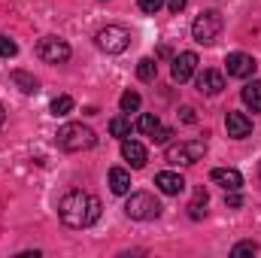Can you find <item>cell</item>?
<instances>
[{"label": "cell", "instance_id": "6da1fadb", "mask_svg": "<svg viewBox=\"0 0 261 258\" xmlns=\"http://www.w3.org/2000/svg\"><path fill=\"white\" fill-rule=\"evenodd\" d=\"M58 216L67 228L73 231H82V228H91L97 219H100V200L88 192H67L58 203Z\"/></svg>", "mask_w": 261, "mask_h": 258}, {"label": "cell", "instance_id": "7a4b0ae2", "mask_svg": "<svg viewBox=\"0 0 261 258\" xmlns=\"http://www.w3.org/2000/svg\"><path fill=\"white\" fill-rule=\"evenodd\" d=\"M55 143H58L64 152H85V149H91V146L97 143V137H94V131L88 128V125L70 122V125H64V128L55 134Z\"/></svg>", "mask_w": 261, "mask_h": 258}, {"label": "cell", "instance_id": "3957f363", "mask_svg": "<svg viewBox=\"0 0 261 258\" xmlns=\"http://www.w3.org/2000/svg\"><path fill=\"white\" fill-rule=\"evenodd\" d=\"M125 213L134 222H152V219L161 216V200L149 192H134L125 200Z\"/></svg>", "mask_w": 261, "mask_h": 258}, {"label": "cell", "instance_id": "277c9868", "mask_svg": "<svg viewBox=\"0 0 261 258\" xmlns=\"http://www.w3.org/2000/svg\"><path fill=\"white\" fill-rule=\"evenodd\" d=\"M222 28H225L222 12L206 9V12H200V15L195 18V24H192V37H195V43H200V46H213V43L219 40Z\"/></svg>", "mask_w": 261, "mask_h": 258}, {"label": "cell", "instance_id": "5b68a950", "mask_svg": "<svg viewBox=\"0 0 261 258\" xmlns=\"http://www.w3.org/2000/svg\"><path fill=\"white\" fill-rule=\"evenodd\" d=\"M203 155H206V140H186V143H173V146H167V152H164L167 164H182V167L197 164Z\"/></svg>", "mask_w": 261, "mask_h": 258}, {"label": "cell", "instance_id": "8992f818", "mask_svg": "<svg viewBox=\"0 0 261 258\" xmlns=\"http://www.w3.org/2000/svg\"><path fill=\"white\" fill-rule=\"evenodd\" d=\"M94 43H97V49L107 52V55H122L130 46V34H128V28H122V24H107V28L97 31Z\"/></svg>", "mask_w": 261, "mask_h": 258}, {"label": "cell", "instance_id": "52a82bcc", "mask_svg": "<svg viewBox=\"0 0 261 258\" xmlns=\"http://www.w3.org/2000/svg\"><path fill=\"white\" fill-rule=\"evenodd\" d=\"M37 58L46 61V64H64L70 58V43L61 37H43L37 43Z\"/></svg>", "mask_w": 261, "mask_h": 258}, {"label": "cell", "instance_id": "ba28073f", "mask_svg": "<svg viewBox=\"0 0 261 258\" xmlns=\"http://www.w3.org/2000/svg\"><path fill=\"white\" fill-rule=\"evenodd\" d=\"M225 67H228V76L246 79V76L255 73V58H252V55H243V52H234V55L225 58Z\"/></svg>", "mask_w": 261, "mask_h": 258}, {"label": "cell", "instance_id": "9c48e42d", "mask_svg": "<svg viewBox=\"0 0 261 258\" xmlns=\"http://www.w3.org/2000/svg\"><path fill=\"white\" fill-rule=\"evenodd\" d=\"M210 179H213L216 186H222L225 192H240V189H243V176H240V170H234V167H216V170L210 173Z\"/></svg>", "mask_w": 261, "mask_h": 258}, {"label": "cell", "instance_id": "30bf717a", "mask_svg": "<svg viewBox=\"0 0 261 258\" xmlns=\"http://www.w3.org/2000/svg\"><path fill=\"white\" fill-rule=\"evenodd\" d=\"M195 70H197V55L195 52L176 55V58H173V67H170V73H173L176 82H189V79L195 76Z\"/></svg>", "mask_w": 261, "mask_h": 258}, {"label": "cell", "instance_id": "8fae6325", "mask_svg": "<svg viewBox=\"0 0 261 258\" xmlns=\"http://www.w3.org/2000/svg\"><path fill=\"white\" fill-rule=\"evenodd\" d=\"M225 128H228L231 140H246L252 134V119L243 116V113H228L225 116Z\"/></svg>", "mask_w": 261, "mask_h": 258}, {"label": "cell", "instance_id": "7c38bea8", "mask_svg": "<svg viewBox=\"0 0 261 258\" xmlns=\"http://www.w3.org/2000/svg\"><path fill=\"white\" fill-rule=\"evenodd\" d=\"M122 158L128 161L134 170H140V167H146V161H149V152H146V146L143 143H137V140H122Z\"/></svg>", "mask_w": 261, "mask_h": 258}, {"label": "cell", "instance_id": "4fadbf2b", "mask_svg": "<svg viewBox=\"0 0 261 258\" xmlns=\"http://www.w3.org/2000/svg\"><path fill=\"white\" fill-rule=\"evenodd\" d=\"M222 88H225V76H222L219 70H203V73H197V91H200V94L216 97Z\"/></svg>", "mask_w": 261, "mask_h": 258}, {"label": "cell", "instance_id": "5bb4252c", "mask_svg": "<svg viewBox=\"0 0 261 258\" xmlns=\"http://www.w3.org/2000/svg\"><path fill=\"white\" fill-rule=\"evenodd\" d=\"M155 186H158V192H164V194H182L186 192V179L179 173H173V170H161L155 176Z\"/></svg>", "mask_w": 261, "mask_h": 258}, {"label": "cell", "instance_id": "9a60e30c", "mask_svg": "<svg viewBox=\"0 0 261 258\" xmlns=\"http://www.w3.org/2000/svg\"><path fill=\"white\" fill-rule=\"evenodd\" d=\"M12 85L21 91V94H37L40 91V82L34 79V73H28V70H12Z\"/></svg>", "mask_w": 261, "mask_h": 258}, {"label": "cell", "instance_id": "2e32d148", "mask_svg": "<svg viewBox=\"0 0 261 258\" xmlns=\"http://www.w3.org/2000/svg\"><path fill=\"white\" fill-rule=\"evenodd\" d=\"M240 97H243V104L252 110V113H261V82H246L243 85V91H240Z\"/></svg>", "mask_w": 261, "mask_h": 258}, {"label": "cell", "instance_id": "e0dca14e", "mask_svg": "<svg viewBox=\"0 0 261 258\" xmlns=\"http://www.w3.org/2000/svg\"><path fill=\"white\" fill-rule=\"evenodd\" d=\"M110 189H113V194H130V176H128V170L113 167V170H110Z\"/></svg>", "mask_w": 261, "mask_h": 258}, {"label": "cell", "instance_id": "ac0fdd59", "mask_svg": "<svg viewBox=\"0 0 261 258\" xmlns=\"http://www.w3.org/2000/svg\"><path fill=\"white\" fill-rule=\"evenodd\" d=\"M206 203H210V194L203 192V189H197L195 197H192V203H189V216L192 219H203L206 216Z\"/></svg>", "mask_w": 261, "mask_h": 258}, {"label": "cell", "instance_id": "d6986e66", "mask_svg": "<svg viewBox=\"0 0 261 258\" xmlns=\"http://www.w3.org/2000/svg\"><path fill=\"white\" fill-rule=\"evenodd\" d=\"M137 76H140L143 82H155V76H158V64H155V58H143V61L137 64Z\"/></svg>", "mask_w": 261, "mask_h": 258}, {"label": "cell", "instance_id": "ffe728a7", "mask_svg": "<svg viewBox=\"0 0 261 258\" xmlns=\"http://www.w3.org/2000/svg\"><path fill=\"white\" fill-rule=\"evenodd\" d=\"M158 128H161V122H158V116H152V113H143V116L137 119V131L146 134V137H152Z\"/></svg>", "mask_w": 261, "mask_h": 258}, {"label": "cell", "instance_id": "44dd1931", "mask_svg": "<svg viewBox=\"0 0 261 258\" xmlns=\"http://www.w3.org/2000/svg\"><path fill=\"white\" fill-rule=\"evenodd\" d=\"M49 110H52V116H70L73 113V97L70 94H58Z\"/></svg>", "mask_w": 261, "mask_h": 258}, {"label": "cell", "instance_id": "7402d4cb", "mask_svg": "<svg viewBox=\"0 0 261 258\" xmlns=\"http://www.w3.org/2000/svg\"><path fill=\"white\" fill-rule=\"evenodd\" d=\"M110 134L113 137H130V119H125V116H116L113 122H110Z\"/></svg>", "mask_w": 261, "mask_h": 258}, {"label": "cell", "instance_id": "603a6c76", "mask_svg": "<svg viewBox=\"0 0 261 258\" xmlns=\"http://www.w3.org/2000/svg\"><path fill=\"white\" fill-rule=\"evenodd\" d=\"M119 107H122V113H137L140 110V94L137 91H125L119 97Z\"/></svg>", "mask_w": 261, "mask_h": 258}, {"label": "cell", "instance_id": "cb8c5ba5", "mask_svg": "<svg viewBox=\"0 0 261 258\" xmlns=\"http://www.w3.org/2000/svg\"><path fill=\"white\" fill-rule=\"evenodd\" d=\"M258 252V243L255 240H243V243H237L234 249H231V255L234 258H240V255H255Z\"/></svg>", "mask_w": 261, "mask_h": 258}, {"label": "cell", "instance_id": "d4e9b609", "mask_svg": "<svg viewBox=\"0 0 261 258\" xmlns=\"http://www.w3.org/2000/svg\"><path fill=\"white\" fill-rule=\"evenodd\" d=\"M15 52H18L15 40H9V37L0 34V58H15Z\"/></svg>", "mask_w": 261, "mask_h": 258}, {"label": "cell", "instance_id": "484cf974", "mask_svg": "<svg viewBox=\"0 0 261 258\" xmlns=\"http://www.w3.org/2000/svg\"><path fill=\"white\" fill-rule=\"evenodd\" d=\"M164 3H167V0H140V9H143L146 15H155Z\"/></svg>", "mask_w": 261, "mask_h": 258}, {"label": "cell", "instance_id": "4316f807", "mask_svg": "<svg viewBox=\"0 0 261 258\" xmlns=\"http://www.w3.org/2000/svg\"><path fill=\"white\" fill-rule=\"evenodd\" d=\"M170 137H173V131H170V128H158L155 134H152V137H149V140H152V143H158V146H164Z\"/></svg>", "mask_w": 261, "mask_h": 258}, {"label": "cell", "instance_id": "83f0119b", "mask_svg": "<svg viewBox=\"0 0 261 258\" xmlns=\"http://www.w3.org/2000/svg\"><path fill=\"white\" fill-rule=\"evenodd\" d=\"M240 203H243L240 192H225V207H228V210H237Z\"/></svg>", "mask_w": 261, "mask_h": 258}, {"label": "cell", "instance_id": "f1b7e54d", "mask_svg": "<svg viewBox=\"0 0 261 258\" xmlns=\"http://www.w3.org/2000/svg\"><path fill=\"white\" fill-rule=\"evenodd\" d=\"M179 119H182V122H189V125H192V122H195L197 116H195V110H192V107H182V110H179Z\"/></svg>", "mask_w": 261, "mask_h": 258}, {"label": "cell", "instance_id": "f546056e", "mask_svg": "<svg viewBox=\"0 0 261 258\" xmlns=\"http://www.w3.org/2000/svg\"><path fill=\"white\" fill-rule=\"evenodd\" d=\"M186 3H189V0H167V9H170V12H182Z\"/></svg>", "mask_w": 261, "mask_h": 258}, {"label": "cell", "instance_id": "4dcf8cb0", "mask_svg": "<svg viewBox=\"0 0 261 258\" xmlns=\"http://www.w3.org/2000/svg\"><path fill=\"white\" fill-rule=\"evenodd\" d=\"M3 122H6V107L0 104V128H3Z\"/></svg>", "mask_w": 261, "mask_h": 258}, {"label": "cell", "instance_id": "1f68e13d", "mask_svg": "<svg viewBox=\"0 0 261 258\" xmlns=\"http://www.w3.org/2000/svg\"><path fill=\"white\" fill-rule=\"evenodd\" d=\"M258 179H261V164H258Z\"/></svg>", "mask_w": 261, "mask_h": 258}]
</instances>
